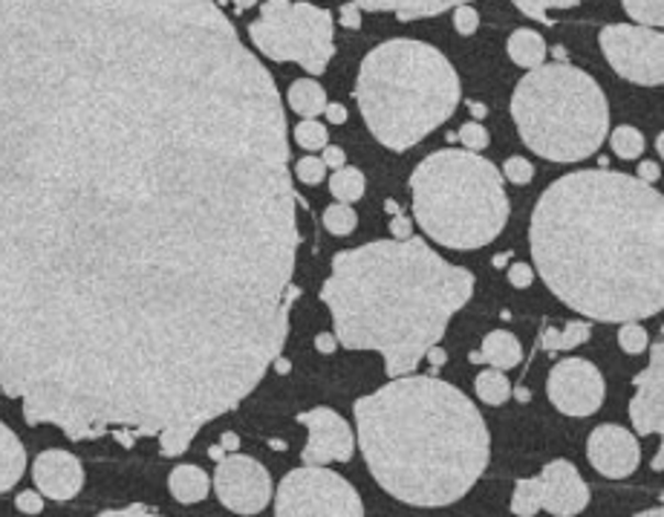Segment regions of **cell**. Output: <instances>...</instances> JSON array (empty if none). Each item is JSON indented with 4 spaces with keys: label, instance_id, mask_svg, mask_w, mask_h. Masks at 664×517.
Returning a JSON list of instances; mask_svg holds the SVG:
<instances>
[{
    "label": "cell",
    "instance_id": "cell-2",
    "mask_svg": "<svg viewBox=\"0 0 664 517\" xmlns=\"http://www.w3.org/2000/svg\"><path fill=\"white\" fill-rule=\"evenodd\" d=\"M534 270L569 309L641 321L664 307V197L630 174L575 170L541 194L529 226Z\"/></svg>",
    "mask_w": 664,
    "mask_h": 517
},
{
    "label": "cell",
    "instance_id": "cell-7",
    "mask_svg": "<svg viewBox=\"0 0 664 517\" xmlns=\"http://www.w3.org/2000/svg\"><path fill=\"white\" fill-rule=\"evenodd\" d=\"M520 140L549 163H580L610 131V105L589 73L566 62L541 64L520 78L511 96Z\"/></svg>",
    "mask_w": 664,
    "mask_h": 517
},
{
    "label": "cell",
    "instance_id": "cell-11",
    "mask_svg": "<svg viewBox=\"0 0 664 517\" xmlns=\"http://www.w3.org/2000/svg\"><path fill=\"white\" fill-rule=\"evenodd\" d=\"M211 488L234 515H261L272 501V477L257 460L243 454L220 457Z\"/></svg>",
    "mask_w": 664,
    "mask_h": 517
},
{
    "label": "cell",
    "instance_id": "cell-37",
    "mask_svg": "<svg viewBox=\"0 0 664 517\" xmlns=\"http://www.w3.org/2000/svg\"><path fill=\"white\" fill-rule=\"evenodd\" d=\"M454 26L460 35H474L479 26L477 9L472 3H463V7H454Z\"/></svg>",
    "mask_w": 664,
    "mask_h": 517
},
{
    "label": "cell",
    "instance_id": "cell-22",
    "mask_svg": "<svg viewBox=\"0 0 664 517\" xmlns=\"http://www.w3.org/2000/svg\"><path fill=\"white\" fill-rule=\"evenodd\" d=\"M509 58L523 70H534L546 62V41L541 32L534 30H514L509 35Z\"/></svg>",
    "mask_w": 664,
    "mask_h": 517
},
{
    "label": "cell",
    "instance_id": "cell-48",
    "mask_svg": "<svg viewBox=\"0 0 664 517\" xmlns=\"http://www.w3.org/2000/svg\"><path fill=\"white\" fill-rule=\"evenodd\" d=\"M272 367H275V371H278V373H289V367H292V364L286 362L284 355H275V362H272Z\"/></svg>",
    "mask_w": 664,
    "mask_h": 517
},
{
    "label": "cell",
    "instance_id": "cell-46",
    "mask_svg": "<svg viewBox=\"0 0 664 517\" xmlns=\"http://www.w3.org/2000/svg\"><path fill=\"white\" fill-rule=\"evenodd\" d=\"M425 359L433 364V367H442V364L449 362V353H445V350L436 348V344H433V348H428Z\"/></svg>",
    "mask_w": 664,
    "mask_h": 517
},
{
    "label": "cell",
    "instance_id": "cell-45",
    "mask_svg": "<svg viewBox=\"0 0 664 517\" xmlns=\"http://www.w3.org/2000/svg\"><path fill=\"white\" fill-rule=\"evenodd\" d=\"M390 232L396 234V240L410 238V220H405V217L396 215V223H390Z\"/></svg>",
    "mask_w": 664,
    "mask_h": 517
},
{
    "label": "cell",
    "instance_id": "cell-16",
    "mask_svg": "<svg viewBox=\"0 0 664 517\" xmlns=\"http://www.w3.org/2000/svg\"><path fill=\"white\" fill-rule=\"evenodd\" d=\"M630 419L639 437L664 431V350L662 341L650 348V367L635 376V396L630 399Z\"/></svg>",
    "mask_w": 664,
    "mask_h": 517
},
{
    "label": "cell",
    "instance_id": "cell-21",
    "mask_svg": "<svg viewBox=\"0 0 664 517\" xmlns=\"http://www.w3.org/2000/svg\"><path fill=\"white\" fill-rule=\"evenodd\" d=\"M479 355H483V362H488L497 371H511L523 362V348L509 330H495L486 336Z\"/></svg>",
    "mask_w": 664,
    "mask_h": 517
},
{
    "label": "cell",
    "instance_id": "cell-8",
    "mask_svg": "<svg viewBox=\"0 0 664 517\" xmlns=\"http://www.w3.org/2000/svg\"><path fill=\"white\" fill-rule=\"evenodd\" d=\"M248 41L269 62L301 64L309 76H324L335 55L332 12L303 0H263Z\"/></svg>",
    "mask_w": 664,
    "mask_h": 517
},
{
    "label": "cell",
    "instance_id": "cell-13",
    "mask_svg": "<svg viewBox=\"0 0 664 517\" xmlns=\"http://www.w3.org/2000/svg\"><path fill=\"white\" fill-rule=\"evenodd\" d=\"M298 422L307 425L309 431L307 448L301 454L307 465L350 463V457L356 454V437L350 431L347 419L339 417L332 408L307 410L298 417Z\"/></svg>",
    "mask_w": 664,
    "mask_h": 517
},
{
    "label": "cell",
    "instance_id": "cell-3",
    "mask_svg": "<svg viewBox=\"0 0 664 517\" xmlns=\"http://www.w3.org/2000/svg\"><path fill=\"white\" fill-rule=\"evenodd\" d=\"M472 295V272L419 238L373 240L339 252L321 286L341 348L381 353L390 378L417 371Z\"/></svg>",
    "mask_w": 664,
    "mask_h": 517
},
{
    "label": "cell",
    "instance_id": "cell-14",
    "mask_svg": "<svg viewBox=\"0 0 664 517\" xmlns=\"http://www.w3.org/2000/svg\"><path fill=\"white\" fill-rule=\"evenodd\" d=\"M541 512L555 517H572L589 506V486L569 460H555L534 477Z\"/></svg>",
    "mask_w": 664,
    "mask_h": 517
},
{
    "label": "cell",
    "instance_id": "cell-5",
    "mask_svg": "<svg viewBox=\"0 0 664 517\" xmlns=\"http://www.w3.org/2000/svg\"><path fill=\"white\" fill-rule=\"evenodd\" d=\"M463 99L460 76L431 44L385 41L364 55L356 101L370 133L390 151H408L454 117Z\"/></svg>",
    "mask_w": 664,
    "mask_h": 517
},
{
    "label": "cell",
    "instance_id": "cell-15",
    "mask_svg": "<svg viewBox=\"0 0 664 517\" xmlns=\"http://www.w3.org/2000/svg\"><path fill=\"white\" fill-rule=\"evenodd\" d=\"M587 457L595 471L604 477L624 480L630 477L641 463V448L633 433L624 431L621 425H598L589 433Z\"/></svg>",
    "mask_w": 664,
    "mask_h": 517
},
{
    "label": "cell",
    "instance_id": "cell-41",
    "mask_svg": "<svg viewBox=\"0 0 664 517\" xmlns=\"http://www.w3.org/2000/svg\"><path fill=\"white\" fill-rule=\"evenodd\" d=\"M341 21H344V26H350V30H358V26H362V9L347 0V7L341 9Z\"/></svg>",
    "mask_w": 664,
    "mask_h": 517
},
{
    "label": "cell",
    "instance_id": "cell-29",
    "mask_svg": "<svg viewBox=\"0 0 664 517\" xmlns=\"http://www.w3.org/2000/svg\"><path fill=\"white\" fill-rule=\"evenodd\" d=\"M621 7L635 24L662 26L664 24V0H621Z\"/></svg>",
    "mask_w": 664,
    "mask_h": 517
},
{
    "label": "cell",
    "instance_id": "cell-19",
    "mask_svg": "<svg viewBox=\"0 0 664 517\" xmlns=\"http://www.w3.org/2000/svg\"><path fill=\"white\" fill-rule=\"evenodd\" d=\"M26 471V448L9 425L0 422V494L12 492Z\"/></svg>",
    "mask_w": 664,
    "mask_h": 517
},
{
    "label": "cell",
    "instance_id": "cell-23",
    "mask_svg": "<svg viewBox=\"0 0 664 517\" xmlns=\"http://www.w3.org/2000/svg\"><path fill=\"white\" fill-rule=\"evenodd\" d=\"M286 96H289V108L303 119L321 117L327 108L324 87L318 85L316 78H298V81H292Z\"/></svg>",
    "mask_w": 664,
    "mask_h": 517
},
{
    "label": "cell",
    "instance_id": "cell-49",
    "mask_svg": "<svg viewBox=\"0 0 664 517\" xmlns=\"http://www.w3.org/2000/svg\"><path fill=\"white\" fill-rule=\"evenodd\" d=\"M223 448L234 451V448H237V437H234V433H225V437H223Z\"/></svg>",
    "mask_w": 664,
    "mask_h": 517
},
{
    "label": "cell",
    "instance_id": "cell-27",
    "mask_svg": "<svg viewBox=\"0 0 664 517\" xmlns=\"http://www.w3.org/2000/svg\"><path fill=\"white\" fill-rule=\"evenodd\" d=\"M610 145L612 151H616V156H621V160H639V156L644 154V136H641V131L633 128V124L616 128L610 136Z\"/></svg>",
    "mask_w": 664,
    "mask_h": 517
},
{
    "label": "cell",
    "instance_id": "cell-42",
    "mask_svg": "<svg viewBox=\"0 0 664 517\" xmlns=\"http://www.w3.org/2000/svg\"><path fill=\"white\" fill-rule=\"evenodd\" d=\"M659 177H662L659 163H650V160L639 163V179H644V183H659Z\"/></svg>",
    "mask_w": 664,
    "mask_h": 517
},
{
    "label": "cell",
    "instance_id": "cell-20",
    "mask_svg": "<svg viewBox=\"0 0 664 517\" xmlns=\"http://www.w3.org/2000/svg\"><path fill=\"white\" fill-rule=\"evenodd\" d=\"M168 488L174 494V501L188 506V503H200L209 497L211 480L200 465H177V469L170 471Z\"/></svg>",
    "mask_w": 664,
    "mask_h": 517
},
{
    "label": "cell",
    "instance_id": "cell-44",
    "mask_svg": "<svg viewBox=\"0 0 664 517\" xmlns=\"http://www.w3.org/2000/svg\"><path fill=\"white\" fill-rule=\"evenodd\" d=\"M316 348L321 350V353H332V350L339 348V339L335 336H330V332H321L316 339Z\"/></svg>",
    "mask_w": 664,
    "mask_h": 517
},
{
    "label": "cell",
    "instance_id": "cell-36",
    "mask_svg": "<svg viewBox=\"0 0 664 517\" xmlns=\"http://www.w3.org/2000/svg\"><path fill=\"white\" fill-rule=\"evenodd\" d=\"M460 140L468 151H483V147H488V131L479 122H465L460 128Z\"/></svg>",
    "mask_w": 664,
    "mask_h": 517
},
{
    "label": "cell",
    "instance_id": "cell-39",
    "mask_svg": "<svg viewBox=\"0 0 664 517\" xmlns=\"http://www.w3.org/2000/svg\"><path fill=\"white\" fill-rule=\"evenodd\" d=\"M534 280V270L529 263H514L509 270V284L518 286V289H525V286H532Z\"/></svg>",
    "mask_w": 664,
    "mask_h": 517
},
{
    "label": "cell",
    "instance_id": "cell-43",
    "mask_svg": "<svg viewBox=\"0 0 664 517\" xmlns=\"http://www.w3.org/2000/svg\"><path fill=\"white\" fill-rule=\"evenodd\" d=\"M324 117H327V122H332V124H344L347 122V108H344V105H327Z\"/></svg>",
    "mask_w": 664,
    "mask_h": 517
},
{
    "label": "cell",
    "instance_id": "cell-47",
    "mask_svg": "<svg viewBox=\"0 0 664 517\" xmlns=\"http://www.w3.org/2000/svg\"><path fill=\"white\" fill-rule=\"evenodd\" d=\"M110 515H154L147 506H131V509H119V512H104V517Z\"/></svg>",
    "mask_w": 664,
    "mask_h": 517
},
{
    "label": "cell",
    "instance_id": "cell-24",
    "mask_svg": "<svg viewBox=\"0 0 664 517\" xmlns=\"http://www.w3.org/2000/svg\"><path fill=\"white\" fill-rule=\"evenodd\" d=\"M364 186H367V183H364V174L358 168H347V165H344V168H339L335 170V174H332L330 177V191H332V197H335V200L339 202H356V200H362L364 197Z\"/></svg>",
    "mask_w": 664,
    "mask_h": 517
},
{
    "label": "cell",
    "instance_id": "cell-28",
    "mask_svg": "<svg viewBox=\"0 0 664 517\" xmlns=\"http://www.w3.org/2000/svg\"><path fill=\"white\" fill-rule=\"evenodd\" d=\"M511 3H514L525 18L541 21V24H552V12L578 7V3H584V0H511Z\"/></svg>",
    "mask_w": 664,
    "mask_h": 517
},
{
    "label": "cell",
    "instance_id": "cell-10",
    "mask_svg": "<svg viewBox=\"0 0 664 517\" xmlns=\"http://www.w3.org/2000/svg\"><path fill=\"white\" fill-rule=\"evenodd\" d=\"M607 62L627 81L659 87L664 81V35L656 26L610 24L598 35Z\"/></svg>",
    "mask_w": 664,
    "mask_h": 517
},
{
    "label": "cell",
    "instance_id": "cell-12",
    "mask_svg": "<svg viewBox=\"0 0 664 517\" xmlns=\"http://www.w3.org/2000/svg\"><path fill=\"white\" fill-rule=\"evenodd\" d=\"M549 402L566 417H593L607 399V382L587 359H564L549 373Z\"/></svg>",
    "mask_w": 664,
    "mask_h": 517
},
{
    "label": "cell",
    "instance_id": "cell-30",
    "mask_svg": "<svg viewBox=\"0 0 664 517\" xmlns=\"http://www.w3.org/2000/svg\"><path fill=\"white\" fill-rule=\"evenodd\" d=\"M324 226L330 234H339V238H344V234L356 232L358 217H356V211L350 209L347 202H335V206H330V209L324 211Z\"/></svg>",
    "mask_w": 664,
    "mask_h": 517
},
{
    "label": "cell",
    "instance_id": "cell-4",
    "mask_svg": "<svg viewBox=\"0 0 664 517\" xmlns=\"http://www.w3.org/2000/svg\"><path fill=\"white\" fill-rule=\"evenodd\" d=\"M356 431L373 480L410 506L463 501L491 460L477 405L436 376H396L358 399Z\"/></svg>",
    "mask_w": 664,
    "mask_h": 517
},
{
    "label": "cell",
    "instance_id": "cell-26",
    "mask_svg": "<svg viewBox=\"0 0 664 517\" xmlns=\"http://www.w3.org/2000/svg\"><path fill=\"white\" fill-rule=\"evenodd\" d=\"M589 336H593L589 324H584V321H572V324H566L564 332L557 330L543 332V348L572 350L578 348V344H584V341H589Z\"/></svg>",
    "mask_w": 664,
    "mask_h": 517
},
{
    "label": "cell",
    "instance_id": "cell-34",
    "mask_svg": "<svg viewBox=\"0 0 664 517\" xmlns=\"http://www.w3.org/2000/svg\"><path fill=\"white\" fill-rule=\"evenodd\" d=\"M295 174H298L303 186H318V183H324L327 165L318 156H303V160L295 163Z\"/></svg>",
    "mask_w": 664,
    "mask_h": 517
},
{
    "label": "cell",
    "instance_id": "cell-17",
    "mask_svg": "<svg viewBox=\"0 0 664 517\" xmlns=\"http://www.w3.org/2000/svg\"><path fill=\"white\" fill-rule=\"evenodd\" d=\"M32 480L41 494H47L49 501H73L81 486H85V469L70 451L62 448H49L38 460L32 463Z\"/></svg>",
    "mask_w": 664,
    "mask_h": 517
},
{
    "label": "cell",
    "instance_id": "cell-1",
    "mask_svg": "<svg viewBox=\"0 0 664 517\" xmlns=\"http://www.w3.org/2000/svg\"><path fill=\"white\" fill-rule=\"evenodd\" d=\"M257 0H0V396L165 457L263 382L301 246Z\"/></svg>",
    "mask_w": 664,
    "mask_h": 517
},
{
    "label": "cell",
    "instance_id": "cell-9",
    "mask_svg": "<svg viewBox=\"0 0 664 517\" xmlns=\"http://www.w3.org/2000/svg\"><path fill=\"white\" fill-rule=\"evenodd\" d=\"M278 517H362L364 503L347 480L324 469L303 465L289 471L275 497Z\"/></svg>",
    "mask_w": 664,
    "mask_h": 517
},
{
    "label": "cell",
    "instance_id": "cell-25",
    "mask_svg": "<svg viewBox=\"0 0 664 517\" xmlns=\"http://www.w3.org/2000/svg\"><path fill=\"white\" fill-rule=\"evenodd\" d=\"M474 387H477V396L486 402V405H502V402L511 396L509 378H506V373L502 371H497V367L479 373Z\"/></svg>",
    "mask_w": 664,
    "mask_h": 517
},
{
    "label": "cell",
    "instance_id": "cell-18",
    "mask_svg": "<svg viewBox=\"0 0 664 517\" xmlns=\"http://www.w3.org/2000/svg\"><path fill=\"white\" fill-rule=\"evenodd\" d=\"M350 3H356L364 12H387L399 21H417V18L442 15L468 0H350Z\"/></svg>",
    "mask_w": 664,
    "mask_h": 517
},
{
    "label": "cell",
    "instance_id": "cell-31",
    "mask_svg": "<svg viewBox=\"0 0 664 517\" xmlns=\"http://www.w3.org/2000/svg\"><path fill=\"white\" fill-rule=\"evenodd\" d=\"M511 512L518 517H532L541 512V501H538V483L532 480H520L511 494Z\"/></svg>",
    "mask_w": 664,
    "mask_h": 517
},
{
    "label": "cell",
    "instance_id": "cell-33",
    "mask_svg": "<svg viewBox=\"0 0 664 517\" xmlns=\"http://www.w3.org/2000/svg\"><path fill=\"white\" fill-rule=\"evenodd\" d=\"M618 344H621V350L630 355H639L648 350L650 339H648V330L641 324H635V321H624V327L618 330Z\"/></svg>",
    "mask_w": 664,
    "mask_h": 517
},
{
    "label": "cell",
    "instance_id": "cell-6",
    "mask_svg": "<svg viewBox=\"0 0 664 517\" xmlns=\"http://www.w3.org/2000/svg\"><path fill=\"white\" fill-rule=\"evenodd\" d=\"M413 217L440 246L483 249L509 220L500 170L477 151L445 147L425 156L410 177Z\"/></svg>",
    "mask_w": 664,
    "mask_h": 517
},
{
    "label": "cell",
    "instance_id": "cell-38",
    "mask_svg": "<svg viewBox=\"0 0 664 517\" xmlns=\"http://www.w3.org/2000/svg\"><path fill=\"white\" fill-rule=\"evenodd\" d=\"M15 506L24 512V515H41V512H44V494H41V492H21V494H18Z\"/></svg>",
    "mask_w": 664,
    "mask_h": 517
},
{
    "label": "cell",
    "instance_id": "cell-32",
    "mask_svg": "<svg viewBox=\"0 0 664 517\" xmlns=\"http://www.w3.org/2000/svg\"><path fill=\"white\" fill-rule=\"evenodd\" d=\"M327 128L321 122H316V119H303L298 128H295V142L301 147H307V151H321V147L327 145Z\"/></svg>",
    "mask_w": 664,
    "mask_h": 517
},
{
    "label": "cell",
    "instance_id": "cell-35",
    "mask_svg": "<svg viewBox=\"0 0 664 517\" xmlns=\"http://www.w3.org/2000/svg\"><path fill=\"white\" fill-rule=\"evenodd\" d=\"M502 174H506L509 183H514V186H525V183H532L534 179V165L529 163V160H523V156H511L509 163L502 165Z\"/></svg>",
    "mask_w": 664,
    "mask_h": 517
},
{
    "label": "cell",
    "instance_id": "cell-40",
    "mask_svg": "<svg viewBox=\"0 0 664 517\" xmlns=\"http://www.w3.org/2000/svg\"><path fill=\"white\" fill-rule=\"evenodd\" d=\"M321 151H324V156H321V163L327 165V168H344V163H347V154H344V151H341L339 145H324L321 147Z\"/></svg>",
    "mask_w": 664,
    "mask_h": 517
}]
</instances>
